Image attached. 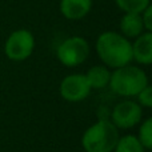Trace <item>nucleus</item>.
Masks as SVG:
<instances>
[{"mask_svg":"<svg viewBox=\"0 0 152 152\" xmlns=\"http://www.w3.org/2000/svg\"><path fill=\"white\" fill-rule=\"evenodd\" d=\"M97 56L108 68H120L131 64L132 44L129 39L115 31H105L99 35L96 40Z\"/></svg>","mask_w":152,"mask_h":152,"instance_id":"1","label":"nucleus"},{"mask_svg":"<svg viewBox=\"0 0 152 152\" xmlns=\"http://www.w3.org/2000/svg\"><path fill=\"white\" fill-rule=\"evenodd\" d=\"M119 137V129L112 121L99 120L84 131L81 147L86 152H113Z\"/></svg>","mask_w":152,"mask_h":152,"instance_id":"2","label":"nucleus"},{"mask_svg":"<svg viewBox=\"0 0 152 152\" xmlns=\"http://www.w3.org/2000/svg\"><path fill=\"white\" fill-rule=\"evenodd\" d=\"M108 86L113 94L119 96L136 97V95L148 86V77L142 68L127 64L111 72Z\"/></svg>","mask_w":152,"mask_h":152,"instance_id":"3","label":"nucleus"},{"mask_svg":"<svg viewBox=\"0 0 152 152\" xmlns=\"http://www.w3.org/2000/svg\"><path fill=\"white\" fill-rule=\"evenodd\" d=\"M58 60L64 67H77L83 64L89 56V44L81 36L67 37L58 47L56 51Z\"/></svg>","mask_w":152,"mask_h":152,"instance_id":"4","label":"nucleus"},{"mask_svg":"<svg viewBox=\"0 0 152 152\" xmlns=\"http://www.w3.org/2000/svg\"><path fill=\"white\" fill-rule=\"evenodd\" d=\"M35 37L28 29H16L7 37L4 52L10 60L24 61L34 53Z\"/></svg>","mask_w":152,"mask_h":152,"instance_id":"5","label":"nucleus"},{"mask_svg":"<svg viewBox=\"0 0 152 152\" xmlns=\"http://www.w3.org/2000/svg\"><path fill=\"white\" fill-rule=\"evenodd\" d=\"M143 119V110L134 100H124L113 107L111 121L118 129H129L137 126Z\"/></svg>","mask_w":152,"mask_h":152,"instance_id":"6","label":"nucleus"},{"mask_svg":"<svg viewBox=\"0 0 152 152\" xmlns=\"http://www.w3.org/2000/svg\"><path fill=\"white\" fill-rule=\"evenodd\" d=\"M60 96L69 103L83 102L91 94V87L83 74H72L61 80L59 87Z\"/></svg>","mask_w":152,"mask_h":152,"instance_id":"7","label":"nucleus"},{"mask_svg":"<svg viewBox=\"0 0 152 152\" xmlns=\"http://www.w3.org/2000/svg\"><path fill=\"white\" fill-rule=\"evenodd\" d=\"M132 44V60L142 66H150L152 63V32H143Z\"/></svg>","mask_w":152,"mask_h":152,"instance_id":"8","label":"nucleus"},{"mask_svg":"<svg viewBox=\"0 0 152 152\" xmlns=\"http://www.w3.org/2000/svg\"><path fill=\"white\" fill-rule=\"evenodd\" d=\"M60 12L67 20H80L92 8V0H60Z\"/></svg>","mask_w":152,"mask_h":152,"instance_id":"9","label":"nucleus"},{"mask_svg":"<svg viewBox=\"0 0 152 152\" xmlns=\"http://www.w3.org/2000/svg\"><path fill=\"white\" fill-rule=\"evenodd\" d=\"M119 27H120V34L127 39H135L143 32H145L142 15L135 12H124Z\"/></svg>","mask_w":152,"mask_h":152,"instance_id":"10","label":"nucleus"},{"mask_svg":"<svg viewBox=\"0 0 152 152\" xmlns=\"http://www.w3.org/2000/svg\"><path fill=\"white\" fill-rule=\"evenodd\" d=\"M84 75H86V79L91 89H102L105 88L110 83L111 71L105 66H94Z\"/></svg>","mask_w":152,"mask_h":152,"instance_id":"11","label":"nucleus"},{"mask_svg":"<svg viewBox=\"0 0 152 152\" xmlns=\"http://www.w3.org/2000/svg\"><path fill=\"white\" fill-rule=\"evenodd\" d=\"M113 152H145V148L135 135H126L119 137Z\"/></svg>","mask_w":152,"mask_h":152,"instance_id":"12","label":"nucleus"},{"mask_svg":"<svg viewBox=\"0 0 152 152\" xmlns=\"http://www.w3.org/2000/svg\"><path fill=\"white\" fill-rule=\"evenodd\" d=\"M116 5L123 12H135L140 13L151 5V0H115Z\"/></svg>","mask_w":152,"mask_h":152,"instance_id":"13","label":"nucleus"},{"mask_svg":"<svg viewBox=\"0 0 152 152\" xmlns=\"http://www.w3.org/2000/svg\"><path fill=\"white\" fill-rule=\"evenodd\" d=\"M136 137L142 143L143 147L145 148V151H150L152 148V119L151 118L142 121Z\"/></svg>","mask_w":152,"mask_h":152,"instance_id":"14","label":"nucleus"},{"mask_svg":"<svg viewBox=\"0 0 152 152\" xmlns=\"http://www.w3.org/2000/svg\"><path fill=\"white\" fill-rule=\"evenodd\" d=\"M136 97H137V103L140 104V107H145V108L152 107V88L150 86L143 88L136 95Z\"/></svg>","mask_w":152,"mask_h":152,"instance_id":"15","label":"nucleus"},{"mask_svg":"<svg viewBox=\"0 0 152 152\" xmlns=\"http://www.w3.org/2000/svg\"><path fill=\"white\" fill-rule=\"evenodd\" d=\"M143 20V26L147 32H152V5H148L143 12H140Z\"/></svg>","mask_w":152,"mask_h":152,"instance_id":"16","label":"nucleus"}]
</instances>
